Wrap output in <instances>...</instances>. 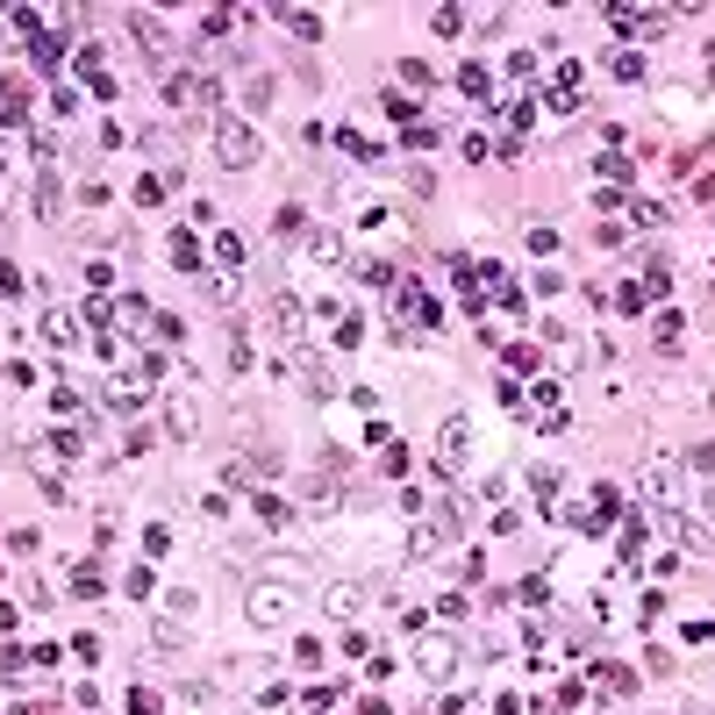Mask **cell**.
I'll return each instance as SVG.
<instances>
[{"mask_svg":"<svg viewBox=\"0 0 715 715\" xmlns=\"http://www.w3.org/2000/svg\"><path fill=\"white\" fill-rule=\"evenodd\" d=\"M287 609H293V594H287V587H273V579L251 594V623H258V630H279V623H287Z\"/></svg>","mask_w":715,"mask_h":715,"instance_id":"6da1fadb","label":"cell"},{"mask_svg":"<svg viewBox=\"0 0 715 715\" xmlns=\"http://www.w3.org/2000/svg\"><path fill=\"white\" fill-rule=\"evenodd\" d=\"M215 151H222V165H251L258 137L243 129V122H222V129H215Z\"/></svg>","mask_w":715,"mask_h":715,"instance_id":"7a4b0ae2","label":"cell"},{"mask_svg":"<svg viewBox=\"0 0 715 715\" xmlns=\"http://www.w3.org/2000/svg\"><path fill=\"white\" fill-rule=\"evenodd\" d=\"M451 658H459V651L443 644V637H429V644H423V673H429V680H443V673H451Z\"/></svg>","mask_w":715,"mask_h":715,"instance_id":"3957f363","label":"cell"}]
</instances>
